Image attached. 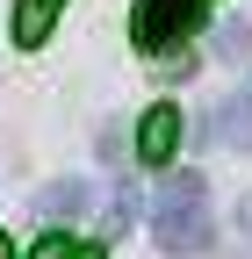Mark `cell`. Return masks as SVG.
Here are the masks:
<instances>
[{"label": "cell", "instance_id": "cell-1", "mask_svg": "<svg viewBox=\"0 0 252 259\" xmlns=\"http://www.w3.org/2000/svg\"><path fill=\"white\" fill-rule=\"evenodd\" d=\"M151 238H159V252H209L216 223H209L202 173H166L159 202H151Z\"/></svg>", "mask_w": 252, "mask_h": 259}, {"label": "cell", "instance_id": "cell-2", "mask_svg": "<svg viewBox=\"0 0 252 259\" xmlns=\"http://www.w3.org/2000/svg\"><path fill=\"white\" fill-rule=\"evenodd\" d=\"M202 15H209V0H137L130 44H137V51H180V44L202 29Z\"/></svg>", "mask_w": 252, "mask_h": 259}, {"label": "cell", "instance_id": "cell-3", "mask_svg": "<svg viewBox=\"0 0 252 259\" xmlns=\"http://www.w3.org/2000/svg\"><path fill=\"white\" fill-rule=\"evenodd\" d=\"M173 151H180V108H151L137 130V158L144 166H173Z\"/></svg>", "mask_w": 252, "mask_h": 259}, {"label": "cell", "instance_id": "cell-4", "mask_svg": "<svg viewBox=\"0 0 252 259\" xmlns=\"http://www.w3.org/2000/svg\"><path fill=\"white\" fill-rule=\"evenodd\" d=\"M94 209V187L87 180H51V187H36V216L44 223H79Z\"/></svg>", "mask_w": 252, "mask_h": 259}, {"label": "cell", "instance_id": "cell-5", "mask_svg": "<svg viewBox=\"0 0 252 259\" xmlns=\"http://www.w3.org/2000/svg\"><path fill=\"white\" fill-rule=\"evenodd\" d=\"M58 8H65V0H15V44H22V51H36V44L51 36Z\"/></svg>", "mask_w": 252, "mask_h": 259}, {"label": "cell", "instance_id": "cell-6", "mask_svg": "<svg viewBox=\"0 0 252 259\" xmlns=\"http://www.w3.org/2000/svg\"><path fill=\"white\" fill-rule=\"evenodd\" d=\"M216 130H224V144H238V151H252V79L231 94V101H224V122H216Z\"/></svg>", "mask_w": 252, "mask_h": 259}, {"label": "cell", "instance_id": "cell-7", "mask_svg": "<svg viewBox=\"0 0 252 259\" xmlns=\"http://www.w3.org/2000/svg\"><path fill=\"white\" fill-rule=\"evenodd\" d=\"M216 58H231V65L252 58V22H245V15H231L224 29H216Z\"/></svg>", "mask_w": 252, "mask_h": 259}, {"label": "cell", "instance_id": "cell-8", "mask_svg": "<svg viewBox=\"0 0 252 259\" xmlns=\"http://www.w3.org/2000/svg\"><path fill=\"white\" fill-rule=\"evenodd\" d=\"M29 259H101V245H72V238H58V231H51Z\"/></svg>", "mask_w": 252, "mask_h": 259}, {"label": "cell", "instance_id": "cell-9", "mask_svg": "<svg viewBox=\"0 0 252 259\" xmlns=\"http://www.w3.org/2000/svg\"><path fill=\"white\" fill-rule=\"evenodd\" d=\"M238 223H245V238H252V194H245V202H238Z\"/></svg>", "mask_w": 252, "mask_h": 259}, {"label": "cell", "instance_id": "cell-10", "mask_svg": "<svg viewBox=\"0 0 252 259\" xmlns=\"http://www.w3.org/2000/svg\"><path fill=\"white\" fill-rule=\"evenodd\" d=\"M0 259H15V245H8V231H0Z\"/></svg>", "mask_w": 252, "mask_h": 259}]
</instances>
